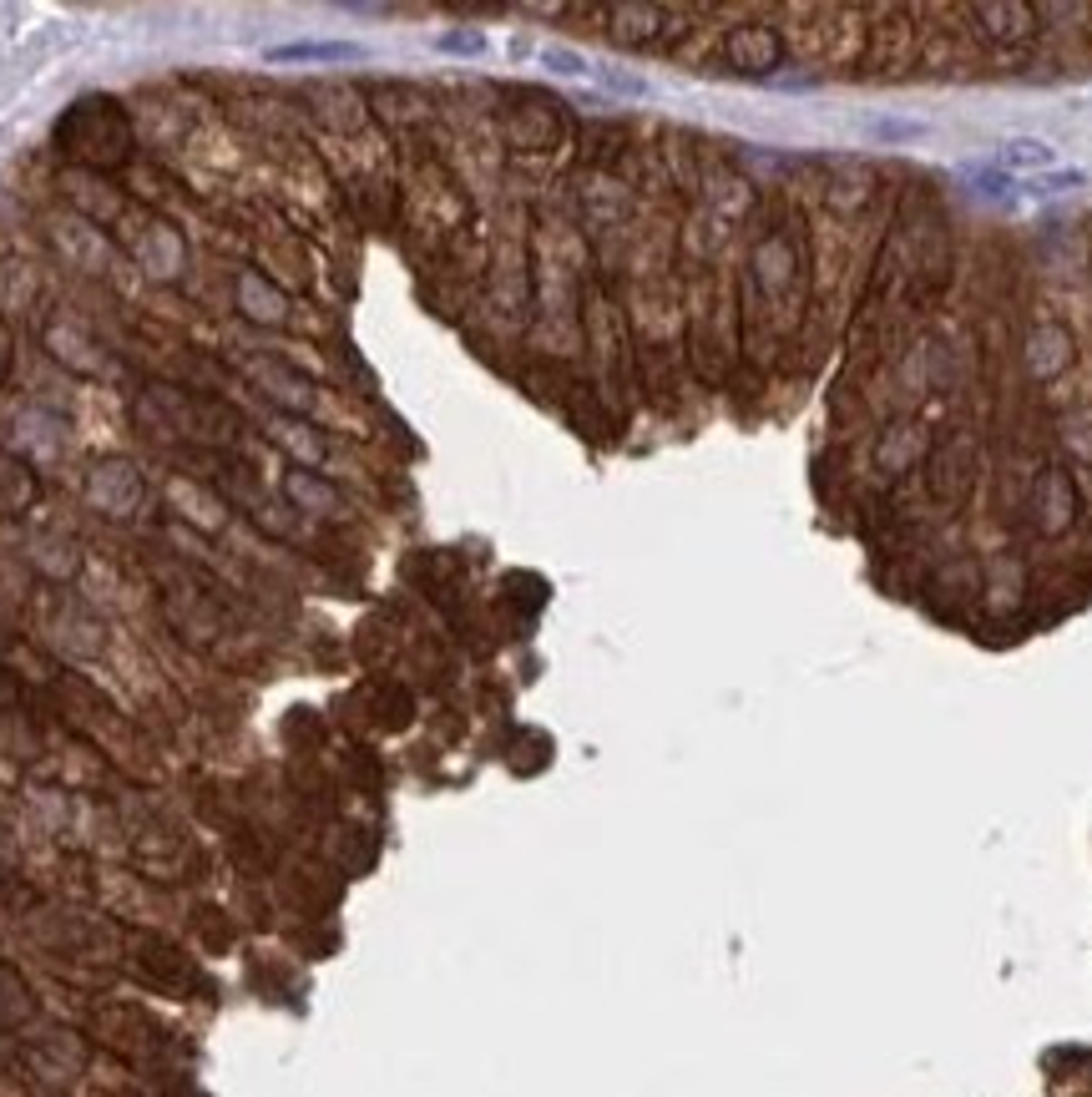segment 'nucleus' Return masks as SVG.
Listing matches in <instances>:
<instances>
[{"mask_svg": "<svg viewBox=\"0 0 1092 1097\" xmlns=\"http://www.w3.org/2000/svg\"><path fill=\"white\" fill-rule=\"evenodd\" d=\"M359 56H364L359 41H294L268 51V61H359Z\"/></svg>", "mask_w": 1092, "mask_h": 1097, "instance_id": "2", "label": "nucleus"}, {"mask_svg": "<svg viewBox=\"0 0 1092 1097\" xmlns=\"http://www.w3.org/2000/svg\"><path fill=\"white\" fill-rule=\"evenodd\" d=\"M1052 163H1057V152L1042 142V137H1011V142H1002L997 147V158H992V168H1002L1007 177H1016V172H1052Z\"/></svg>", "mask_w": 1092, "mask_h": 1097, "instance_id": "1", "label": "nucleus"}, {"mask_svg": "<svg viewBox=\"0 0 1092 1097\" xmlns=\"http://www.w3.org/2000/svg\"><path fill=\"white\" fill-rule=\"evenodd\" d=\"M1088 182V172L1083 168H1057V172H1037V177H1016V192H1027V198H1057V192H1073V187H1083Z\"/></svg>", "mask_w": 1092, "mask_h": 1097, "instance_id": "4", "label": "nucleus"}, {"mask_svg": "<svg viewBox=\"0 0 1092 1097\" xmlns=\"http://www.w3.org/2000/svg\"><path fill=\"white\" fill-rule=\"evenodd\" d=\"M865 132L875 142H921V137H930V122H921V117H865Z\"/></svg>", "mask_w": 1092, "mask_h": 1097, "instance_id": "3", "label": "nucleus"}, {"mask_svg": "<svg viewBox=\"0 0 1092 1097\" xmlns=\"http://www.w3.org/2000/svg\"><path fill=\"white\" fill-rule=\"evenodd\" d=\"M435 46H440V51H461V56H481V51H486V36H481V31H445Z\"/></svg>", "mask_w": 1092, "mask_h": 1097, "instance_id": "6", "label": "nucleus"}, {"mask_svg": "<svg viewBox=\"0 0 1092 1097\" xmlns=\"http://www.w3.org/2000/svg\"><path fill=\"white\" fill-rule=\"evenodd\" d=\"M541 61H547V72H557V77H587L592 72L587 61H582L577 51H567V46H547Z\"/></svg>", "mask_w": 1092, "mask_h": 1097, "instance_id": "5", "label": "nucleus"}]
</instances>
